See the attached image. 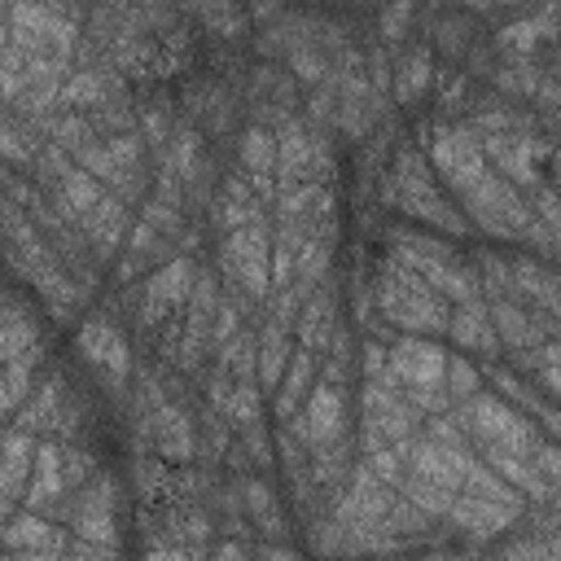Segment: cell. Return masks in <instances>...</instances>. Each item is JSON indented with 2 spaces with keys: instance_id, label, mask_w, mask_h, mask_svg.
<instances>
[{
  "instance_id": "cell-62",
  "label": "cell",
  "mask_w": 561,
  "mask_h": 561,
  "mask_svg": "<svg viewBox=\"0 0 561 561\" xmlns=\"http://www.w3.org/2000/svg\"><path fill=\"white\" fill-rule=\"evenodd\" d=\"M557 61H561V35H557Z\"/></svg>"
},
{
  "instance_id": "cell-47",
  "label": "cell",
  "mask_w": 561,
  "mask_h": 561,
  "mask_svg": "<svg viewBox=\"0 0 561 561\" xmlns=\"http://www.w3.org/2000/svg\"><path fill=\"white\" fill-rule=\"evenodd\" d=\"M408 18H412V0H386V9H381V35L386 39H399L403 26H408Z\"/></svg>"
},
{
  "instance_id": "cell-57",
  "label": "cell",
  "mask_w": 561,
  "mask_h": 561,
  "mask_svg": "<svg viewBox=\"0 0 561 561\" xmlns=\"http://www.w3.org/2000/svg\"><path fill=\"white\" fill-rule=\"evenodd\" d=\"M460 4H469V9H482V13H491V9H500V4H522V0H460Z\"/></svg>"
},
{
  "instance_id": "cell-41",
  "label": "cell",
  "mask_w": 561,
  "mask_h": 561,
  "mask_svg": "<svg viewBox=\"0 0 561 561\" xmlns=\"http://www.w3.org/2000/svg\"><path fill=\"white\" fill-rule=\"evenodd\" d=\"M285 57H289V70H294V79H298L302 88H320V83L333 75V61H329L324 48H316V39H311V44H294Z\"/></svg>"
},
{
  "instance_id": "cell-43",
  "label": "cell",
  "mask_w": 561,
  "mask_h": 561,
  "mask_svg": "<svg viewBox=\"0 0 561 561\" xmlns=\"http://www.w3.org/2000/svg\"><path fill=\"white\" fill-rule=\"evenodd\" d=\"M530 206H535V215L552 228V237H557V245H561V193H557L552 184H539V188H530Z\"/></svg>"
},
{
  "instance_id": "cell-14",
  "label": "cell",
  "mask_w": 561,
  "mask_h": 561,
  "mask_svg": "<svg viewBox=\"0 0 561 561\" xmlns=\"http://www.w3.org/2000/svg\"><path fill=\"white\" fill-rule=\"evenodd\" d=\"M522 517H526L522 504H504V500H491V495H469V491H460L443 522H451V530H460V535H469V539H495L500 530L517 526Z\"/></svg>"
},
{
  "instance_id": "cell-10",
  "label": "cell",
  "mask_w": 561,
  "mask_h": 561,
  "mask_svg": "<svg viewBox=\"0 0 561 561\" xmlns=\"http://www.w3.org/2000/svg\"><path fill=\"white\" fill-rule=\"evenodd\" d=\"M4 557L9 561H44V557H70V539L61 535V526H53L48 513L39 508H22L4 522L0 530Z\"/></svg>"
},
{
  "instance_id": "cell-23",
  "label": "cell",
  "mask_w": 561,
  "mask_h": 561,
  "mask_svg": "<svg viewBox=\"0 0 561 561\" xmlns=\"http://www.w3.org/2000/svg\"><path fill=\"white\" fill-rule=\"evenodd\" d=\"M105 193H110V188H105L88 167H79V162H75V167H70V171L48 188V202L61 210V219H70V224L79 228V224H83V215H88Z\"/></svg>"
},
{
  "instance_id": "cell-6",
  "label": "cell",
  "mask_w": 561,
  "mask_h": 561,
  "mask_svg": "<svg viewBox=\"0 0 561 561\" xmlns=\"http://www.w3.org/2000/svg\"><path fill=\"white\" fill-rule=\"evenodd\" d=\"M114 508H118V491H114V482L110 478H101V473H92L53 517H66L70 526H75V539H92V543H110V548H118L114 539H118V526H114Z\"/></svg>"
},
{
  "instance_id": "cell-31",
  "label": "cell",
  "mask_w": 561,
  "mask_h": 561,
  "mask_svg": "<svg viewBox=\"0 0 561 561\" xmlns=\"http://www.w3.org/2000/svg\"><path fill=\"white\" fill-rule=\"evenodd\" d=\"M35 123V131L44 136V140H53V145H61V149H83L88 140H96L101 131L92 127V114L88 110H61V114H39V118H31Z\"/></svg>"
},
{
  "instance_id": "cell-53",
  "label": "cell",
  "mask_w": 561,
  "mask_h": 561,
  "mask_svg": "<svg viewBox=\"0 0 561 561\" xmlns=\"http://www.w3.org/2000/svg\"><path fill=\"white\" fill-rule=\"evenodd\" d=\"M390 368V355L381 342H364V377H381Z\"/></svg>"
},
{
  "instance_id": "cell-32",
  "label": "cell",
  "mask_w": 561,
  "mask_h": 561,
  "mask_svg": "<svg viewBox=\"0 0 561 561\" xmlns=\"http://www.w3.org/2000/svg\"><path fill=\"white\" fill-rule=\"evenodd\" d=\"M289 355H294V342H289V324H280V320L267 311V320H263V333H259V381H263V386H280Z\"/></svg>"
},
{
  "instance_id": "cell-18",
  "label": "cell",
  "mask_w": 561,
  "mask_h": 561,
  "mask_svg": "<svg viewBox=\"0 0 561 561\" xmlns=\"http://www.w3.org/2000/svg\"><path fill=\"white\" fill-rule=\"evenodd\" d=\"M9 425H22L31 434H70L75 430V416L66 412V399H61V373H48L44 381H35L31 399L9 416Z\"/></svg>"
},
{
  "instance_id": "cell-59",
  "label": "cell",
  "mask_w": 561,
  "mask_h": 561,
  "mask_svg": "<svg viewBox=\"0 0 561 561\" xmlns=\"http://www.w3.org/2000/svg\"><path fill=\"white\" fill-rule=\"evenodd\" d=\"M276 9H280V0H254V13H259V18H272Z\"/></svg>"
},
{
  "instance_id": "cell-11",
  "label": "cell",
  "mask_w": 561,
  "mask_h": 561,
  "mask_svg": "<svg viewBox=\"0 0 561 561\" xmlns=\"http://www.w3.org/2000/svg\"><path fill=\"white\" fill-rule=\"evenodd\" d=\"M197 285V263L188 254H175L167 263L153 267V276L145 280V302H140V329H153L162 316L184 311L188 294Z\"/></svg>"
},
{
  "instance_id": "cell-15",
  "label": "cell",
  "mask_w": 561,
  "mask_h": 561,
  "mask_svg": "<svg viewBox=\"0 0 561 561\" xmlns=\"http://www.w3.org/2000/svg\"><path fill=\"white\" fill-rule=\"evenodd\" d=\"M390 373L403 386H443L447 377V351L430 342V333H403L390 346Z\"/></svg>"
},
{
  "instance_id": "cell-25",
  "label": "cell",
  "mask_w": 561,
  "mask_h": 561,
  "mask_svg": "<svg viewBox=\"0 0 561 561\" xmlns=\"http://www.w3.org/2000/svg\"><path fill=\"white\" fill-rule=\"evenodd\" d=\"M298 346H307V351H329V342H333V333H337V324H333V285L324 280V285H316V294H307V302H302V311H298Z\"/></svg>"
},
{
  "instance_id": "cell-12",
  "label": "cell",
  "mask_w": 561,
  "mask_h": 561,
  "mask_svg": "<svg viewBox=\"0 0 561 561\" xmlns=\"http://www.w3.org/2000/svg\"><path fill=\"white\" fill-rule=\"evenodd\" d=\"M35 451H39V434L9 425L4 430V447H0V522H9L26 495V482L35 473Z\"/></svg>"
},
{
  "instance_id": "cell-52",
  "label": "cell",
  "mask_w": 561,
  "mask_h": 561,
  "mask_svg": "<svg viewBox=\"0 0 561 561\" xmlns=\"http://www.w3.org/2000/svg\"><path fill=\"white\" fill-rule=\"evenodd\" d=\"M368 79H373L377 92H386V88L394 83V75H390V66H386V53H381V48L368 53Z\"/></svg>"
},
{
  "instance_id": "cell-8",
  "label": "cell",
  "mask_w": 561,
  "mask_h": 561,
  "mask_svg": "<svg viewBox=\"0 0 561 561\" xmlns=\"http://www.w3.org/2000/svg\"><path fill=\"white\" fill-rule=\"evenodd\" d=\"M430 162L438 167V175L447 180L451 193L469 188L491 162H486V149H482V136L460 123V127H438L434 131V145H430Z\"/></svg>"
},
{
  "instance_id": "cell-45",
  "label": "cell",
  "mask_w": 561,
  "mask_h": 561,
  "mask_svg": "<svg viewBox=\"0 0 561 561\" xmlns=\"http://www.w3.org/2000/svg\"><path fill=\"white\" fill-rule=\"evenodd\" d=\"M504 557H561V530L539 535V539H517L504 548Z\"/></svg>"
},
{
  "instance_id": "cell-44",
  "label": "cell",
  "mask_w": 561,
  "mask_h": 561,
  "mask_svg": "<svg viewBox=\"0 0 561 561\" xmlns=\"http://www.w3.org/2000/svg\"><path fill=\"white\" fill-rule=\"evenodd\" d=\"M140 215H145L153 228H162L167 237H175L180 224H184V219H180V206H171V202H162V197H145V202H140Z\"/></svg>"
},
{
  "instance_id": "cell-49",
  "label": "cell",
  "mask_w": 561,
  "mask_h": 561,
  "mask_svg": "<svg viewBox=\"0 0 561 561\" xmlns=\"http://www.w3.org/2000/svg\"><path fill=\"white\" fill-rule=\"evenodd\" d=\"M241 438H245V447H250V460H254L259 469H267V465H272V451H267V434H263V421H250V425L241 430Z\"/></svg>"
},
{
  "instance_id": "cell-36",
  "label": "cell",
  "mask_w": 561,
  "mask_h": 561,
  "mask_svg": "<svg viewBox=\"0 0 561 561\" xmlns=\"http://www.w3.org/2000/svg\"><path fill=\"white\" fill-rule=\"evenodd\" d=\"M517 359H522L526 368H535L539 386H543L552 399H561V333L548 337V342H539V346H530V351H517Z\"/></svg>"
},
{
  "instance_id": "cell-3",
  "label": "cell",
  "mask_w": 561,
  "mask_h": 561,
  "mask_svg": "<svg viewBox=\"0 0 561 561\" xmlns=\"http://www.w3.org/2000/svg\"><path fill=\"white\" fill-rule=\"evenodd\" d=\"M456 197H460V206L469 210V224L482 228V232H491L495 241H522L526 228L535 224L530 197H526L508 175H500L495 167H486V171H482L469 188H460Z\"/></svg>"
},
{
  "instance_id": "cell-60",
  "label": "cell",
  "mask_w": 561,
  "mask_h": 561,
  "mask_svg": "<svg viewBox=\"0 0 561 561\" xmlns=\"http://www.w3.org/2000/svg\"><path fill=\"white\" fill-rule=\"evenodd\" d=\"M39 4H48V9H61V13L79 18V4H70V0H39Z\"/></svg>"
},
{
  "instance_id": "cell-13",
  "label": "cell",
  "mask_w": 561,
  "mask_h": 561,
  "mask_svg": "<svg viewBox=\"0 0 561 561\" xmlns=\"http://www.w3.org/2000/svg\"><path fill=\"white\" fill-rule=\"evenodd\" d=\"M70 500V478H66V443L53 434H39V451H35V473L26 482L22 504L39 508V513H57Z\"/></svg>"
},
{
  "instance_id": "cell-17",
  "label": "cell",
  "mask_w": 561,
  "mask_h": 561,
  "mask_svg": "<svg viewBox=\"0 0 561 561\" xmlns=\"http://www.w3.org/2000/svg\"><path fill=\"white\" fill-rule=\"evenodd\" d=\"M79 351H83L88 364H96V368L105 373L110 390H123L127 368H131V355H127L123 333H118L105 316H88V320L79 324Z\"/></svg>"
},
{
  "instance_id": "cell-42",
  "label": "cell",
  "mask_w": 561,
  "mask_h": 561,
  "mask_svg": "<svg viewBox=\"0 0 561 561\" xmlns=\"http://www.w3.org/2000/svg\"><path fill=\"white\" fill-rule=\"evenodd\" d=\"M447 390H451V399L460 403V399H469V394H478V381H482V373L465 359V355H447Z\"/></svg>"
},
{
  "instance_id": "cell-27",
  "label": "cell",
  "mask_w": 561,
  "mask_h": 561,
  "mask_svg": "<svg viewBox=\"0 0 561 561\" xmlns=\"http://www.w3.org/2000/svg\"><path fill=\"white\" fill-rule=\"evenodd\" d=\"M311 386H316V351H307V346H298V342H294V355H289L285 377H280L276 399H272L276 416H280V421H285V416H294V412L307 403Z\"/></svg>"
},
{
  "instance_id": "cell-4",
  "label": "cell",
  "mask_w": 561,
  "mask_h": 561,
  "mask_svg": "<svg viewBox=\"0 0 561 561\" xmlns=\"http://www.w3.org/2000/svg\"><path fill=\"white\" fill-rule=\"evenodd\" d=\"M394 180H399V197H394V206H399L403 215L425 219V224H434V228H438V232H447V237L469 232V219H465V215L443 197V188L434 184V175L425 171V162H421V153H416V149H399Z\"/></svg>"
},
{
  "instance_id": "cell-54",
  "label": "cell",
  "mask_w": 561,
  "mask_h": 561,
  "mask_svg": "<svg viewBox=\"0 0 561 561\" xmlns=\"http://www.w3.org/2000/svg\"><path fill=\"white\" fill-rule=\"evenodd\" d=\"M438 31H443V48H447V53H460V48H465V39H460V26H456V22H443Z\"/></svg>"
},
{
  "instance_id": "cell-19",
  "label": "cell",
  "mask_w": 561,
  "mask_h": 561,
  "mask_svg": "<svg viewBox=\"0 0 561 561\" xmlns=\"http://www.w3.org/2000/svg\"><path fill=\"white\" fill-rule=\"evenodd\" d=\"M131 224H136V219H131L127 202H123V197H114V193H105V197L83 215L79 237L92 245V259H114V254H118V245L127 241Z\"/></svg>"
},
{
  "instance_id": "cell-16",
  "label": "cell",
  "mask_w": 561,
  "mask_h": 561,
  "mask_svg": "<svg viewBox=\"0 0 561 561\" xmlns=\"http://www.w3.org/2000/svg\"><path fill=\"white\" fill-rule=\"evenodd\" d=\"M215 311H219V285H215L210 267H197V285H193L188 307H184V346H180V368H197L202 351L210 346Z\"/></svg>"
},
{
  "instance_id": "cell-1",
  "label": "cell",
  "mask_w": 561,
  "mask_h": 561,
  "mask_svg": "<svg viewBox=\"0 0 561 561\" xmlns=\"http://www.w3.org/2000/svg\"><path fill=\"white\" fill-rule=\"evenodd\" d=\"M377 311L386 316V324H399L403 333H447L451 320V298H443L416 267H408L399 254L381 259L377 285H373Z\"/></svg>"
},
{
  "instance_id": "cell-29",
  "label": "cell",
  "mask_w": 561,
  "mask_h": 561,
  "mask_svg": "<svg viewBox=\"0 0 561 561\" xmlns=\"http://www.w3.org/2000/svg\"><path fill=\"white\" fill-rule=\"evenodd\" d=\"M39 359V329L26 316V307L18 302V294L4 298V329H0V359Z\"/></svg>"
},
{
  "instance_id": "cell-30",
  "label": "cell",
  "mask_w": 561,
  "mask_h": 561,
  "mask_svg": "<svg viewBox=\"0 0 561 561\" xmlns=\"http://www.w3.org/2000/svg\"><path fill=\"white\" fill-rule=\"evenodd\" d=\"M486 377H491V386H495L500 394H508L513 403H522V408H526V412H530V416H535V421H539V425H543V430H548V434L561 443V408L543 403V399H539L530 386H522V381H517L508 368H495V359L486 364Z\"/></svg>"
},
{
  "instance_id": "cell-9",
  "label": "cell",
  "mask_w": 561,
  "mask_h": 561,
  "mask_svg": "<svg viewBox=\"0 0 561 561\" xmlns=\"http://www.w3.org/2000/svg\"><path fill=\"white\" fill-rule=\"evenodd\" d=\"M482 149H486V162L508 175L517 188H539L543 175H539V158H548V145L526 136V127H508V131H482Z\"/></svg>"
},
{
  "instance_id": "cell-34",
  "label": "cell",
  "mask_w": 561,
  "mask_h": 561,
  "mask_svg": "<svg viewBox=\"0 0 561 561\" xmlns=\"http://www.w3.org/2000/svg\"><path fill=\"white\" fill-rule=\"evenodd\" d=\"M241 500H245L250 522H254L263 535H272V539H280V535H285L280 504H276V495H272V486H267L263 478H241Z\"/></svg>"
},
{
  "instance_id": "cell-56",
  "label": "cell",
  "mask_w": 561,
  "mask_h": 561,
  "mask_svg": "<svg viewBox=\"0 0 561 561\" xmlns=\"http://www.w3.org/2000/svg\"><path fill=\"white\" fill-rule=\"evenodd\" d=\"M254 552L259 557H294V548H285V543H259Z\"/></svg>"
},
{
  "instance_id": "cell-50",
  "label": "cell",
  "mask_w": 561,
  "mask_h": 561,
  "mask_svg": "<svg viewBox=\"0 0 561 561\" xmlns=\"http://www.w3.org/2000/svg\"><path fill=\"white\" fill-rule=\"evenodd\" d=\"M535 465L543 469L548 482L561 486V443H539V447H535Z\"/></svg>"
},
{
  "instance_id": "cell-5",
  "label": "cell",
  "mask_w": 561,
  "mask_h": 561,
  "mask_svg": "<svg viewBox=\"0 0 561 561\" xmlns=\"http://www.w3.org/2000/svg\"><path fill=\"white\" fill-rule=\"evenodd\" d=\"M219 267H224L228 285H237V289H245V298L263 302L272 294V232H267V219H254L245 228L224 232Z\"/></svg>"
},
{
  "instance_id": "cell-24",
  "label": "cell",
  "mask_w": 561,
  "mask_h": 561,
  "mask_svg": "<svg viewBox=\"0 0 561 561\" xmlns=\"http://www.w3.org/2000/svg\"><path fill=\"white\" fill-rule=\"evenodd\" d=\"M114 96H123V83H118L114 66H83V70H75L66 79L57 105L61 110H96V105H105Z\"/></svg>"
},
{
  "instance_id": "cell-38",
  "label": "cell",
  "mask_w": 561,
  "mask_h": 561,
  "mask_svg": "<svg viewBox=\"0 0 561 561\" xmlns=\"http://www.w3.org/2000/svg\"><path fill=\"white\" fill-rule=\"evenodd\" d=\"M434 79V61H430V48H412L403 61H399V75H394V96L399 101H416Z\"/></svg>"
},
{
  "instance_id": "cell-51",
  "label": "cell",
  "mask_w": 561,
  "mask_h": 561,
  "mask_svg": "<svg viewBox=\"0 0 561 561\" xmlns=\"http://www.w3.org/2000/svg\"><path fill=\"white\" fill-rule=\"evenodd\" d=\"M66 478H70V491H79V486L92 478V456H88V451H70V447H66Z\"/></svg>"
},
{
  "instance_id": "cell-22",
  "label": "cell",
  "mask_w": 561,
  "mask_h": 561,
  "mask_svg": "<svg viewBox=\"0 0 561 561\" xmlns=\"http://www.w3.org/2000/svg\"><path fill=\"white\" fill-rule=\"evenodd\" d=\"M508 267H513V285H517V298H526L530 307L548 311V316L561 324V276H557L552 267H543L539 259H530V254H517V259H508Z\"/></svg>"
},
{
  "instance_id": "cell-21",
  "label": "cell",
  "mask_w": 561,
  "mask_h": 561,
  "mask_svg": "<svg viewBox=\"0 0 561 561\" xmlns=\"http://www.w3.org/2000/svg\"><path fill=\"white\" fill-rule=\"evenodd\" d=\"M149 421H153V443H158V456H162L167 465H188V460H193V451H197V434H193L188 412H184L180 403L162 399V403H153Z\"/></svg>"
},
{
  "instance_id": "cell-58",
  "label": "cell",
  "mask_w": 561,
  "mask_h": 561,
  "mask_svg": "<svg viewBox=\"0 0 561 561\" xmlns=\"http://www.w3.org/2000/svg\"><path fill=\"white\" fill-rule=\"evenodd\" d=\"M460 92H465V83H460V79H447V83H443V101H447V105H451V101H460Z\"/></svg>"
},
{
  "instance_id": "cell-61",
  "label": "cell",
  "mask_w": 561,
  "mask_h": 561,
  "mask_svg": "<svg viewBox=\"0 0 561 561\" xmlns=\"http://www.w3.org/2000/svg\"><path fill=\"white\" fill-rule=\"evenodd\" d=\"M552 180L561 184V149H552Z\"/></svg>"
},
{
  "instance_id": "cell-55",
  "label": "cell",
  "mask_w": 561,
  "mask_h": 561,
  "mask_svg": "<svg viewBox=\"0 0 561 561\" xmlns=\"http://www.w3.org/2000/svg\"><path fill=\"white\" fill-rule=\"evenodd\" d=\"M210 552H215V557H250L254 548H250V543H219V548H210Z\"/></svg>"
},
{
  "instance_id": "cell-40",
  "label": "cell",
  "mask_w": 561,
  "mask_h": 561,
  "mask_svg": "<svg viewBox=\"0 0 561 561\" xmlns=\"http://www.w3.org/2000/svg\"><path fill=\"white\" fill-rule=\"evenodd\" d=\"M399 491L412 500V504H421L430 517H447V508L456 504V495L460 491H447V486H438V482H430V478H421V473H403V482H399Z\"/></svg>"
},
{
  "instance_id": "cell-39",
  "label": "cell",
  "mask_w": 561,
  "mask_h": 561,
  "mask_svg": "<svg viewBox=\"0 0 561 561\" xmlns=\"http://www.w3.org/2000/svg\"><path fill=\"white\" fill-rule=\"evenodd\" d=\"M473 272H478V285H482V298H517V285H513V267L491 254V250H478L473 254Z\"/></svg>"
},
{
  "instance_id": "cell-20",
  "label": "cell",
  "mask_w": 561,
  "mask_h": 561,
  "mask_svg": "<svg viewBox=\"0 0 561 561\" xmlns=\"http://www.w3.org/2000/svg\"><path fill=\"white\" fill-rule=\"evenodd\" d=\"M447 337L460 346V351H478L486 359L500 355V333H495V320H491V302L486 298H469V302H451V320H447Z\"/></svg>"
},
{
  "instance_id": "cell-48",
  "label": "cell",
  "mask_w": 561,
  "mask_h": 561,
  "mask_svg": "<svg viewBox=\"0 0 561 561\" xmlns=\"http://www.w3.org/2000/svg\"><path fill=\"white\" fill-rule=\"evenodd\" d=\"M495 79H500V88H513V92H535L539 88V70L535 66H508Z\"/></svg>"
},
{
  "instance_id": "cell-26",
  "label": "cell",
  "mask_w": 561,
  "mask_h": 561,
  "mask_svg": "<svg viewBox=\"0 0 561 561\" xmlns=\"http://www.w3.org/2000/svg\"><path fill=\"white\" fill-rule=\"evenodd\" d=\"M167 232L162 228H153L145 215L131 224V232H127V259L118 263V280H131L136 272H145L149 263H167V259H175V250H167Z\"/></svg>"
},
{
  "instance_id": "cell-2",
  "label": "cell",
  "mask_w": 561,
  "mask_h": 561,
  "mask_svg": "<svg viewBox=\"0 0 561 561\" xmlns=\"http://www.w3.org/2000/svg\"><path fill=\"white\" fill-rule=\"evenodd\" d=\"M451 416L460 421V430L469 434V443L482 456H495V451L500 456H535V447L543 443L535 416L526 408H513L508 394H500V390L495 394L478 390V394L460 399Z\"/></svg>"
},
{
  "instance_id": "cell-28",
  "label": "cell",
  "mask_w": 561,
  "mask_h": 561,
  "mask_svg": "<svg viewBox=\"0 0 561 561\" xmlns=\"http://www.w3.org/2000/svg\"><path fill=\"white\" fill-rule=\"evenodd\" d=\"M329 263H333V237H324L320 228H311L298 245V259H294V289L307 298L316 294V285L329 280Z\"/></svg>"
},
{
  "instance_id": "cell-46",
  "label": "cell",
  "mask_w": 561,
  "mask_h": 561,
  "mask_svg": "<svg viewBox=\"0 0 561 561\" xmlns=\"http://www.w3.org/2000/svg\"><path fill=\"white\" fill-rule=\"evenodd\" d=\"M162 105H167V101H158L153 110L140 114V131H145V140H149L153 149H162V145L175 136V131H167V110H162Z\"/></svg>"
},
{
  "instance_id": "cell-33",
  "label": "cell",
  "mask_w": 561,
  "mask_h": 561,
  "mask_svg": "<svg viewBox=\"0 0 561 561\" xmlns=\"http://www.w3.org/2000/svg\"><path fill=\"white\" fill-rule=\"evenodd\" d=\"M0 149H4V162H9V167L35 171L44 140H35V123H31V118H18V114L9 110V114H4V127H0Z\"/></svg>"
},
{
  "instance_id": "cell-35",
  "label": "cell",
  "mask_w": 561,
  "mask_h": 561,
  "mask_svg": "<svg viewBox=\"0 0 561 561\" xmlns=\"http://www.w3.org/2000/svg\"><path fill=\"white\" fill-rule=\"evenodd\" d=\"M35 355H26V359H4V377H0V412L4 416H13L26 399H31V390H35Z\"/></svg>"
},
{
  "instance_id": "cell-7",
  "label": "cell",
  "mask_w": 561,
  "mask_h": 561,
  "mask_svg": "<svg viewBox=\"0 0 561 561\" xmlns=\"http://www.w3.org/2000/svg\"><path fill=\"white\" fill-rule=\"evenodd\" d=\"M342 421H346V394H342V386L329 381V377H316L307 403H302L294 416H285L289 434H294L307 451H311V447H324V443H333V438H342Z\"/></svg>"
},
{
  "instance_id": "cell-37",
  "label": "cell",
  "mask_w": 561,
  "mask_h": 561,
  "mask_svg": "<svg viewBox=\"0 0 561 561\" xmlns=\"http://www.w3.org/2000/svg\"><path fill=\"white\" fill-rule=\"evenodd\" d=\"M241 162H245V175H276V131L267 127H245L241 136Z\"/></svg>"
}]
</instances>
